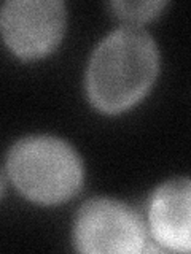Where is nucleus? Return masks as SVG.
<instances>
[{"mask_svg": "<svg viewBox=\"0 0 191 254\" xmlns=\"http://www.w3.org/2000/svg\"><path fill=\"white\" fill-rule=\"evenodd\" d=\"M159 51L150 32L135 24L113 29L91 53L85 73L93 105L116 115L135 105L156 79Z\"/></svg>", "mask_w": 191, "mask_h": 254, "instance_id": "1", "label": "nucleus"}, {"mask_svg": "<svg viewBox=\"0 0 191 254\" xmlns=\"http://www.w3.org/2000/svg\"><path fill=\"white\" fill-rule=\"evenodd\" d=\"M5 170L14 188L40 205H59L83 185V162L66 140L27 135L8 149Z\"/></svg>", "mask_w": 191, "mask_h": 254, "instance_id": "2", "label": "nucleus"}, {"mask_svg": "<svg viewBox=\"0 0 191 254\" xmlns=\"http://www.w3.org/2000/svg\"><path fill=\"white\" fill-rule=\"evenodd\" d=\"M72 242L80 253L139 254L147 251V229L129 205L108 197L86 200L75 214Z\"/></svg>", "mask_w": 191, "mask_h": 254, "instance_id": "3", "label": "nucleus"}, {"mask_svg": "<svg viewBox=\"0 0 191 254\" xmlns=\"http://www.w3.org/2000/svg\"><path fill=\"white\" fill-rule=\"evenodd\" d=\"M66 16L61 0H8L0 11L3 40L21 59L42 58L62 40Z\"/></svg>", "mask_w": 191, "mask_h": 254, "instance_id": "4", "label": "nucleus"}, {"mask_svg": "<svg viewBox=\"0 0 191 254\" xmlns=\"http://www.w3.org/2000/svg\"><path fill=\"white\" fill-rule=\"evenodd\" d=\"M148 226L155 242L164 250L191 253V178L167 180L153 190Z\"/></svg>", "mask_w": 191, "mask_h": 254, "instance_id": "5", "label": "nucleus"}, {"mask_svg": "<svg viewBox=\"0 0 191 254\" xmlns=\"http://www.w3.org/2000/svg\"><path fill=\"white\" fill-rule=\"evenodd\" d=\"M167 5V2L161 0H148V2H110V8L115 11V14L119 19L127 21V24H135L139 26V22L148 21L155 18L156 14Z\"/></svg>", "mask_w": 191, "mask_h": 254, "instance_id": "6", "label": "nucleus"}]
</instances>
